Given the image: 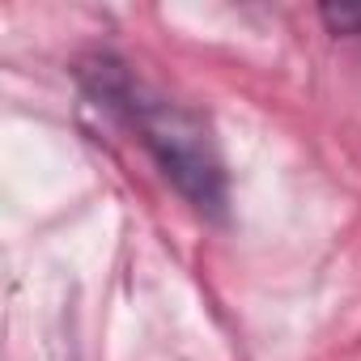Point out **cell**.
<instances>
[{
  "mask_svg": "<svg viewBox=\"0 0 361 361\" xmlns=\"http://www.w3.org/2000/svg\"><path fill=\"white\" fill-rule=\"evenodd\" d=\"M81 81H85V94L102 111L119 115L136 132V140L149 149V157L166 174V183H174V192L196 213H204V217L226 213L230 174H226L217 132L200 111L145 85L140 77L128 73V64H119L111 56H94L81 68Z\"/></svg>",
  "mask_w": 361,
  "mask_h": 361,
  "instance_id": "cell-1",
  "label": "cell"
},
{
  "mask_svg": "<svg viewBox=\"0 0 361 361\" xmlns=\"http://www.w3.org/2000/svg\"><path fill=\"white\" fill-rule=\"evenodd\" d=\"M319 18L331 35H344V39L361 35V5H323Z\"/></svg>",
  "mask_w": 361,
  "mask_h": 361,
  "instance_id": "cell-2",
  "label": "cell"
}]
</instances>
